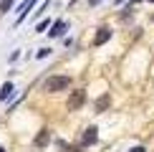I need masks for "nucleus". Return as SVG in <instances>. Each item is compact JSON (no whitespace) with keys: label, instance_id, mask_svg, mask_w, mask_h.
I'll return each mask as SVG.
<instances>
[{"label":"nucleus","instance_id":"1","mask_svg":"<svg viewBox=\"0 0 154 152\" xmlns=\"http://www.w3.org/2000/svg\"><path fill=\"white\" fill-rule=\"evenodd\" d=\"M68 86H71V79L68 76H51V79H46V84H43L46 91H63Z\"/></svg>","mask_w":154,"mask_h":152},{"label":"nucleus","instance_id":"2","mask_svg":"<svg viewBox=\"0 0 154 152\" xmlns=\"http://www.w3.org/2000/svg\"><path fill=\"white\" fill-rule=\"evenodd\" d=\"M83 99H86V91H83V89H76V91H71V97H68V112L79 109V106L83 104Z\"/></svg>","mask_w":154,"mask_h":152},{"label":"nucleus","instance_id":"3","mask_svg":"<svg viewBox=\"0 0 154 152\" xmlns=\"http://www.w3.org/2000/svg\"><path fill=\"white\" fill-rule=\"evenodd\" d=\"M96 132H99V129H96V127H88V129L83 132V137H81V142L86 144V147H88V144H94L96 139H99V135H96Z\"/></svg>","mask_w":154,"mask_h":152},{"label":"nucleus","instance_id":"4","mask_svg":"<svg viewBox=\"0 0 154 152\" xmlns=\"http://www.w3.org/2000/svg\"><path fill=\"white\" fill-rule=\"evenodd\" d=\"M109 38H111V30L109 28H99V33H96V38H94V46H104Z\"/></svg>","mask_w":154,"mask_h":152},{"label":"nucleus","instance_id":"5","mask_svg":"<svg viewBox=\"0 0 154 152\" xmlns=\"http://www.w3.org/2000/svg\"><path fill=\"white\" fill-rule=\"evenodd\" d=\"M63 30H66V21H56V23H53V28L48 30V36H51V38H61V36H63Z\"/></svg>","mask_w":154,"mask_h":152},{"label":"nucleus","instance_id":"6","mask_svg":"<svg viewBox=\"0 0 154 152\" xmlns=\"http://www.w3.org/2000/svg\"><path fill=\"white\" fill-rule=\"evenodd\" d=\"M48 142H51V132L48 129H41V132H38V137H35V147H46Z\"/></svg>","mask_w":154,"mask_h":152},{"label":"nucleus","instance_id":"7","mask_svg":"<svg viewBox=\"0 0 154 152\" xmlns=\"http://www.w3.org/2000/svg\"><path fill=\"white\" fill-rule=\"evenodd\" d=\"M35 3H38V0H25V3L20 5V15H18V21H15V23H20V21H23V18H25V15H28V10H30V8H33V5H35Z\"/></svg>","mask_w":154,"mask_h":152},{"label":"nucleus","instance_id":"8","mask_svg":"<svg viewBox=\"0 0 154 152\" xmlns=\"http://www.w3.org/2000/svg\"><path fill=\"white\" fill-rule=\"evenodd\" d=\"M10 97H13V84H10V81H5V84L0 86V99H3V101H8Z\"/></svg>","mask_w":154,"mask_h":152},{"label":"nucleus","instance_id":"9","mask_svg":"<svg viewBox=\"0 0 154 152\" xmlns=\"http://www.w3.org/2000/svg\"><path fill=\"white\" fill-rule=\"evenodd\" d=\"M106 106H109V97H106V94H104V97H101L99 101H96V112H104Z\"/></svg>","mask_w":154,"mask_h":152},{"label":"nucleus","instance_id":"10","mask_svg":"<svg viewBox=\"0 0 154 152\" xmlns=\"http://www.w3.org/2000/svg\"><path fill=\"white\" fill-rule=\"evenodd\" d=\"M13 8V0H3V3H0V13H8Z\"/></svg>","mask_w":154,"mask_h":152},{"label":"nucleus","instance_id":"11","mask_svg":"<svg viewBox=\"0 0 154 152\" xmlns=\"http://www.w3.org/2000/svg\"><path fill=\"white\" fill-rule=\"evenodd\" d=\"M46 28H48V21H41V23H38V28H35V30H38V33H43Z\"/></svg>","mask_w":154,"mask_h":152},{"label":"nucleus","instance_id":"12","mask_svg":"<svg viewBox=\"0 0 154 152\" xmlns=\"http://www.w3.org/2000/svg\"><path fill=\"white\" fill-rule=\"evenodd\" d=\"M48 53H51V48H41V51H38V59H46Z\"/></svg>","mask_w":154,"mask_h":152},{"label":"nucleus","instance_id":"13","mask_svg":"<svg viewBox=\"0 0 154 152\" xmlns=\"http://www.w3.org/2000/svg\"><path fill=\"white\" fill-rule=\"evenodd\" d=\"M129 152H146V150H144V147H142V144H139V147H131V150H129Z\"/></svg>","mask_w":154,"mask_h":152},{"label":"nucleus","instance_id":"14","mask_svg":"<svg viewBox=\"0 0 154 152\" xmlns=\"http://www.w3.org/2000/svg\"><path fill=\"white\" fill-rule=\"evenodd\" d=\"M88 3H91V5H99V3H101V0H88Z\"/></svg>","mask_w":154,"mask_h":152},{"label":"nucleus","instance_id":"15","mask_svg":"<svg viewBox=\"0 0 154 152\" xmlns=\"http://www.w3.org/2000/svg\"><path fill=\"white\" fill-rule=\"evenodd\" d=\"M0 152H5V147H3V144H0Z\"/></svg>","mask_w":154,"mask_h":152}]
</instances>
